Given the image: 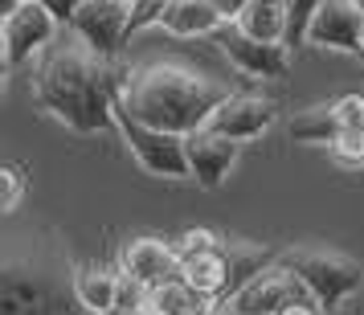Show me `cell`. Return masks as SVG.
<instances>
[{
	"instance_id": "6da1fadb",
	"label": "cell",
	"mask_w": 364,
	"mask_h": 315,
	"mask_svg": "<svg viewBox=\"0 0 364 315\" xmlns=\"http://www.w3.org/2000/svg\"><path fill=\"white\" fill-rule=\"evenodd\" d=\"M127 74H119L115 62H102L82 41H62L41 53L33 70V99L50 111L58 123H66L78 135H99L115 127L119 86Z\"/></svg>"
},
{
	"instance_id": "7a4b0ae2",
	"label": "cell",
	"mask_w": 364,
	"mask_h": 315,
	"mask_svg": "<svg viewBox=\"0 0 364 315\" xmlns=\"http://www.w3.org/2000/svg\"><path fill=\"white\" fill-rule=\"evenodd\" d=\"M230 99V86L197 74L193 66L181 62H151V66L132 70L119 86V107L156 132L168 135H197L209 127V119L221 102Z\"/></svg>"
},
{
	"instance_id": "3957f363",
	"label": "cell",
	"mask_w": 364,
	"mask_h": 315,
	"mask_svg": "<svg viewBox=\"0 0 364 315\" xmlns=\"http://www.w3.org/2000/svg\"><path fill=\"white\" fill-rule=\"evenodd\" d=\"M70 303H78L74 270L58 258L13 254L0 270V315H78Z\"/></svg>"
},
{
	"instance_id": "277c9868",
	"label": "cell",
	"mask_w": 364,
	"mask_h": 315,
	"mask_svg": "<svg viewBox=\"0 0 364 315\" xmlns=\"http://www.w3.org/2000/svg\"><path fill=\"white\" fill-rule=\"evenodd\" d=\"M279 262L311 291L319 307H340L352 291H360V279H364L360 262L348 258V254H336V250L295 246V250H282Z\"/></svg>"
},
{
	"instance_id": "5b68a950",
	"label": "cell",
	"mask_w": 364,
	"mask_h": 315,
	"mask_svg": "<svg viewBox=\"0 0 364 315\" xmlns=\"http://www.w3.org/2000/svg\"><path fill=\"white\" fill-rule=\"evenodd\" d=\"M115 127L123 135V144L139 164L148 168L151 176H164V181H193V168H188V151H184L181 135L156 132V127H144L135 123L123 107H115Z\"/></svg>"
},
{
	"instance_id": "8992f818",
	"label": "cell",
	"mask_w": 364,
	"mask_h": 315,
	"mask_svg": "<svg viewBox=\"0 0 364 315\" xmlns=\"http://www.w3.org/2000/svg\"><path fill=\"white\" fill-rule=\"evenodd\" d=\"M58 21L46 13V4L41 0H29V4H13V13L4 17V29H0V53H4V70L13 74V70L29 66L33 58L53 46V37H58Z\"/></svg>"
},
{
	"instance_id": "52a82bcc",
	"label": "cell",
	"mask_w": 364,
	"mask_h": 315,
	"mask_svg": "<svg viewBox=\"0 0 364 315\" xmlns=\"http://www.w3.org/2000/svg\"><path fill=\"white\" fill-rule=\"evenodd\" d=\"M299 303H315L311 291H307L282 262H274L266 274H258V279L250 282L246 291H237V295L225 303V311H233V315H287L291 307H299ZM315 307H319V303H315Z\"/></svg>"
},
{
	"instance_id": "ba28073f",
	"label": "cell",
	"mask_w": 364,
	"mask_h": 315,
	"mask_svg": "<svg viewBox=\"0 0 364 315\" xmlns=\"http://www.w3.org/2000/svg\"><path fill=\"white\" fill-rule=\"evenodd\" d=\"M127 17L132 9H123L115 0H86V9L74 17V37L102 62H119V53L127 46Z\"/></svg>"
},
{
	"instance_id": "9c48e42d",
	"label": "cell",
	"mask_w": 364,
	"mask_h": 315,
	"mask_svg": "<svg viewBox=\"0 0 364 315\" xmlns=\"http://www.w3.org/2000/svg\"><path fill=\"white\" fill-rule=\"evenodd\" d=\"M119 274L144 282L148 291H160V287L181 279L176 246H172V242H160V237H135V242H127L123 254H119Z\"/></svg>"
},
{
	"instance_id": "30bf717a",
	"label": "cell",
	"mask_w": 364,
	"mask_h": 315,
	"mask_svg": "<svg viewBox=\"0 0 364 315\" xmlns=\"http://www.w3.org/2000/svg\"><path fill=\"white\" fill-rule=\"evenodd\" d=\"M274 123H279V107H274L270 99H262V95H230V99L213 111L209 132L246 144V139L266 135Z\"/></svg>"
},
{
	"instance_id": "8fae6325",
	"label": "cell",
	"mask_w": 364,
	"mask_h": 315,
	"mask_svg": "<svg viewBox=\"0 0 364 315\" xmlns=\"http://www.w3.org/2000/svg\"><path fill=\"white\" fill-rule=\"evenodd\" d=\"M307 46L360 53L364 50V13L352 0H323V9L315 13L311 29H307Z\"/></svg>"
},
{
	"instance_id": "7c38bea8",
	"label": "cell",
	"mask_w": 364,
	"mask_h": 315,
	"mask_svg": "<svg viewBox=\"0 0 364 315\" xmlns=\"http://www.w3.org/2000/svg\"><path fill=\"white\" fill-rule=\"evenodd\" d=\"M217 46H221V53H225L246 78H262V82H270V78H282V74L291 70V50H287V46L254 41V37H246L237 25H230V33H221Z\"/></svg>"
},
{
	"instance_id": "4fadbf2b",
	"label": "cell",
	"mask_w": 364,
	"mask_h": 315,
	"mask_svg": "<svg viewBox=\"0 0 364 315\" xmlns=\"http://www.w3.org/2000/svg\"><path fill=\"white\" fill-rule=\"evenodd\" d=\"M184 151H188L193 181H197L200 188H221L225 176H230V168L237 164V156H242V144L205 127V132H197V135L184 139Z\"/></svg>"
},
{
	"instance_id": "5bb4252c",
	"label": "cell",
	"mask_w": 364,
	"mask_h": 315,
	"mask_svg": "<svg viewBox=\"0 0 364 315\" xmlns=\"http://www.w3.org/2000/svg\"><path fill=\"white\" fill-rule=\"evenodd\" d=\"M221 250H225V262H230V282H225L221 307H225L237 291H246L258 274H266L270 266L279 262V250L254 246V242H242V237H225V242H221Z\"/></svg>"
},
{
	"instance_id": "9a60e30c",
	"label": "cell",
	"mask_w": 364,
	"mask_h": 315,
	"mask_svg": "<svg viewBox=\"0 0 364 315\" xmlns=\"http://www.w3.org/2000/svg\"><path fill=\"white\" fill-rule=\"evenodd\" d=\"M74 295H78V311L115 315L119 311V274L102 270V266H74Z\"/></svg>"
},
{
	"instance_id": "2e32d148",
	"label": "cell",
	"mask_w": 364,
	"mask_h": 315,
	"mask_svg": "<svg viewBox=\"0 0 364 315\" xmlns=\"http://www.w3.org/2000/svg\"><path fill=\"white\" fill-rule=\"evenodd\" d=\"M225 21L217 17V9L209 0H172V9L164 13L160 29L172 37H209L217 33Z\"/></svg>"
},
{
	"instance_id": "e0dca14e",
	"label": "cell",
	"mask_w": 364,
	"mask_h": 315,
	"mask_svg": "<svg viewBox=\"0 0 364 315\" xmlns=\"http://www.w3.org/2000/svg\"><path fill=\"white\" fill-rule=\"evenodd\" d=\"M181 279L188 282L193 291L217 299V307H221L225 282H230V262H225V250L217 246V250H209V254H197V258L181 262Z\"/></svg>"
},
{
	"instance_id": "ac0fdd59",
	"label": "cell",
	"mask_w": 364,
	"mask_h": 315,
	"mask_svg": "<svg viewBox=\"0 0 364 315\" xmlns=\"http://www.w3.org/2000/svg\"><path fill=\"white\" fill-rule=\"evenodd\" d=\"M237 29L266 46H287V0H250Z\"/></svg>"
},
{
	"instance_id": "d6986e66",
	"label": "cell",
	"mask_w": 364,
	"mask_h": 315,
	"mask_svg": "<svg viewBox=\"0 0 364 315\" xmlns=\"http://www.w3.org/2000/svg\"><path fill=\"white\" fill-rule=\"evenodd\" d=\"M287 135H291V144H328V148H336V139L344 135V127H340V119H336V107L323 102V107L299 111V115L287 123Z\"/></svg>"
},
{
	"instance_id": "ffe728a7",
	"label": "cell",
	"mask_w": 364,
	"mask_h": 315,
	"mask_svg": "<svg viewBox=\"0 0 364 315\" xmlns=\"http://www.w3.org/2000/svg\"><path fill=\"white\" fill-rule=\"evenodd\" d=\"M213 307H217V299L193 291L184 279L151 291V311L156 315H213Z\"/></svg>"
},
{
	"instance_id": "44dd1931",
	"label": "cell",
	"mask_w": 364,
	"mask_h": 315,
	"mask_svg": "<svg viewBox=\"0 0 364 315\" xmlns=\"http://www.w3.org/2000/svg\"><path fill=\"white\" fill-rule=\"evenodd\" d=\"M319 9H323V0H287V50L307 46V29Z\"/></svg>"
},
{
	"instance_id": "7402d4cb",
	"label": "cell",
	"mask_w": 364,
	"mask_h": 315,
	"mask_svg": "<svg viewBox=\"0 0 364 315\" xmlns=\"http://www.w3.org/2000/svg\"><path fill=\"white\" fill-rule=\"evenodd\" d=\"M172 9V0H135L132 4V17H127V41H132L135 33H144V29H160V21H164V13Z\"/></svg>"
},
{
	"instance_id": "603a6c76",
	"label": "cell",
	"mask_w": 364,
	"mask_h": 315,
	"mask_svg": "<svg viewBox=\"0 0 364 315\" xmlns=\"http://www.w3.org/2000/svg\"><path fill=\"white\" fill-rule=\"evenodd\" d=\"M0 209L4 213H17V205H21V197H25V188H29V176H25V168L21 164H4L0 168Z\"/></svg>"
},
{
	"instance_id": "cb8c5ba5",
	"label": "cell",
	"mask_w": 364,
	"mask_h": 315,
	"mask_svg": "<svg viewBox=\"0 0 364 315\" xmlns=\"http://www.w3.org/2000/svg\"><path fill=\"white\" fill-rule=\"evenodd\" d=\"M172 246H176V258H181V262H188V258H197V254L217 250V246H221V237H217L213 230H188V233H181Z\"/></svg>"
},
{
	"instance_id": "d4e9b609",
	"label": "cell",
	"mask_w": 364,
	"mask_h": 315,
	"mask_svg": "<svg viewBox=\"0 0 364 315\" xmlns=\"http://www.w3.org/2000/svg\"><path fill=\"white\" fill-rule=\"evenodd\" d=\"M331 107H336V119H340L344 132H364V95H344Z\"/></svg>"
},
{
	"instance_id": "484cf974",
	"label": "cell",
	"mask_w": 364,
	"mask_h": 315,
	"mask_svg": "<svg viewBox=\"0 0 364 315\" xmlns=\"http://www.w3.org/2000/svg\"><path fill=\"white\" fill-rule=\"evenodd\" d=\"M331 156H336L340 164H348V168H364V132H344L340 139H336Z\"/></svg>"
},
{
	"instance_id": "4316f807",
	"label": "cell",
	"mask_w": 364,
	"mask_h": 315,
	"mask_svg": "<svg viewBox=\"0 0 364 315\" xmlns=\"http://www.w3.org/2000/svg\"><path fill=\"white\" fill-rule=\"evenodd\" d=\"M46 4V13H50L58 25H74V17L86 9V0H41Z\"/></svg>"
},
{
	"instance_id": "83f0119b",
	"label": "cell",
	"mask_w": 364,
	"mask_h": 315,
	"mask_svg": "<svg viewBox=\"0 0 364 315\" xmlns=\"http://www.w3.org/2000/svg\"><path fill=\"white\" fill-rule=\"evenodd\" d=\"M217 9V17L225 21V25H237V21L246 17V9H250V0H209Z\"/></svg>"
},
{
	"instance_id": "f1b7e54d",
	"label": "cell",
	"mask_w": 364,
	"mask_h": 315,
	"mask_svg": "<svg viewBox=\"0 0 364 315\" xmlns=\"http://www.w3.org/2000/svg\"><path fill=\"white\" fill-rule=\"evenodd\" d=\"M115 315H156L151 307H139V311H115Z\"/></svg>"
},
{
	"instance_id": "f546056e",
	"label": "cell",
	"mask_w": 364,
	"mask_h": 315,
	"mask_svg": "<svg viewBox=\"0 0 364 315\" xmlns=\"http://www.w3.org/2000/svg\"><path fill=\"white\" fill-rule=\"evenodd\" d=\"M115 4H123V9H132V4H135V0H115Z\"/></svg>"
},
{
	"instance_id": "4dcf8cb0",
	"label": "cell",
	"mask_w": 364,
	"mask_h": 315,
	"mask_svg": "<svg viewBox=\"0 0 364 315\" xmlns=\"http://www.w3.org/2000/svg\"><path fill=\"white\" fill-rule=\"evenodd\" d=\"M352 4H356V9H360V13H364V0H352Z\"/></svg>"
},
{
	"instance_id": "1f68e13d",
	"label": "cell",
	"mask_w": 364,
	"mask_h": 315,
	"mask_svg": "<svg viewBox=\"0 0 364 315\" xmlns=\"http://www.w3.org/2000/svg\"><path fill=\"white\" fill-rule=\"evenodd\" d=\"M17 4H29V0H17Z\"/></svg>"
},
{
	"instance_id": "d6a6232c",
	"label": "cell",
	"mask_w": 364,
	"mask_h": 315,
	"mask_svg": "<svg viewBox=\"0 0 364 315\" xmlns=\"http://www.w3.org/2000/svg\"><path fill=\"white\" fill-rule=\"evenodd\" d=\"M360 66H364V53H360Z\"/></svg>"
},
{
	"instance_id": "836d02e7",
	"label": "cell",
	"mask_w": 364,
	"mask_h": 315,
	"mask_svg": "<svg viewBox=\"0 0 364 315\" xmlns=\"http://www.w3.org/2000/svg\"><path fill=\"white\" fill-rule=\"evenodd\" d=\"M323 315H331V311H323Z\"/></svg>"
},
{
	"instance_id": "e575fe53",
	"label": "cell",
	"mask_w": 364,
	"mask_h": 315,
	"mask_svg": "<svg viewBox=\"0 0 364 315\" xmlns=\"http://www.w3.org/2000/svg\"><path fill=\"white\" fill-rule=\"evenodd\" d=\"M360 53H364V50H360Z\"/></svg>"
}]
</instances>
